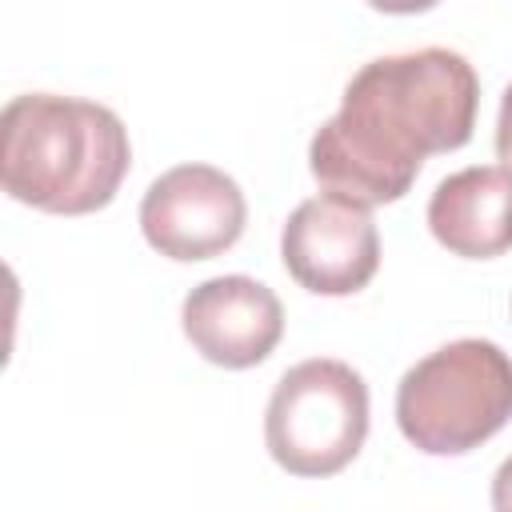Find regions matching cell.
Segmentation results:
<instances>
[{
  "instance_id": "1",
  "label": "cell",
  "mask_w": 512,
  "mask_h": 512,
  "mask_svg": "<svg viewBox=\"0 0 512 512\" xmlns=\"http://www.w3.org/2000/svg\"><path fill=\"white\" fill-rule=\"evenodd\" d=\"M480 80L452 48H416L368 60L344 88L340 112L308 144V168L324 192L392 204L420 176L424 156L472 140Z\"/></svg>"
},
{
  "instance_id": "2",
  "label": "cell",
  "mask_w": 512,
  "mask_h": 512,
  "mask_svg": "<svg viewBox=\"0 0 512 512\" xmlns=\"http://www.w3.org/2000/svg\"><path fill=\"white\" fill-rule=\"evenodd\" d=\"M128 164V128L104 104L24 92L0 112V180L28 208L88 216L112 204Z\"/></svg>"
},
{
  "instance_id": "3",
  "label": "cell",
  "mask_w": 512,
  "mask_h": 512,
  "mask_svg": "<svg viewBox=\"0 0 512 512\" xmlns=\"http://www.w3.org/2000/svg\"><path fill=\"white\" fill-rule=\"evenodd\" d=\"M512 420V356L480 336L416 360L396 384V424L428 456H464Z\"/></svg>"
},
{
  "instance_id": "4",
  "label": "cell",
  "mask_w": 512,
  "mask_h": 512,
  "mask_svg": "<svg viewBox=\"0 0 512 512\" xmlns=\"http://www.w3.org/2000/svg\"><path fill=\"white\" fill-rule=\"evenodd\" d=\"M368 440V384L344 360H300L264 408L268 456L292 476H336Z\"/></svg>"
},
{
  "instance_id": "5",
  "label": "cell",
  "mask_w": 512,
  "mask_h": 512,
  "mask_svg": "<svg viewBox=\"0 0 512 512\" xmlns=\"http://www.w3.org/2000/svg\"><path fill=\"white\" fill-rule=\"evenodd\" d=\"M240 184L212 164H176L140 200V232L168 260H212L244 236Z\"/></svg>"
},
{
  "instance_id": "6",
  "label": "cell",
  "mask_w": 512,
  "mask_h": 512,
  "mask_svg": "<svg viewBox=\"0 0 512 512\" xmlns=\"http://www.w3.org/2000/svg\"><path fill=\"white\" fill-rule=\"evenodd\" d=\"M288 276L316 296H352L380 268V232L368 204L320 192L292 208L280 232Z\"/></svg>"
},
{
  "instance_id": "7",
  "label": "cell",
  "mask_w": 512,
  "mask_h": 512,
  "mask_svg": "<svg viewBox=\"0 0 512 512\" xmlns=\"http://www.w3.org/2000/svg\"><path fill=\"white\" fill-rule=\"evenodd\" d=\"M180 324L208 364L256 368L284 336V308L276 292L252 276H212L184 296Z\"/></svg>"
},
{
  "instance_id": "8",
  "label": "cell",
  "mask_w": 512,
  "mask_h": 512,
  "mask_svg": "<svg viewBox=\"0 0 512 512\" xmlns=\"http://www.w3.org/2000/svg\"><path fill=\"white\" fill-rule=\"evenodd\" d=\"M428 228L452 256H504L512 248V172L504 164H476L444 176L428 200Z\"/></svg>"
},
{
  "instance_id": "9",
  "label": "cell",
  "mask_w": 512,
  "mask_h": 512,
  "mask_svg": "<svg viewBox=\"0 0 512 512\" xmlns=\"http://www.w3.org/2000/svg\"><path fill=\"white\" fill-rule=\"evenodd\" d=\"M496 160L512 172V84L500 96V116H496Z\"/></svg>"
},
{
  "instance_id": "10",
  "label": "cell",
  "mask_w": 512,
  "mask_h": 512,
  "mask_svg": "<svg viewBox=\"0 0 512 512\" xmlns=\"http://www.w3.org/2000/svg\"><path fill=\"white\" fill-rule=\"evenodd\" d=\"M492 508H500V512H512V456L496 468V476H492Z\"/></svg>"
},
{
  "instance_id": "11",
  "label": "cell",
  "mask_w": 512,
  "mask_h": 512,
  "mask_svg": "<svg viewBox=\"0 0 512 512\" xmlns=\"http://www.w3.org/2000/svg\"><path fill=\"white\" fill-rule=\"evenodd\" d=\"M376 12H388V16H416V12H428L436 8L440 0H368Z\"/></svg>"
}]
</instances>
